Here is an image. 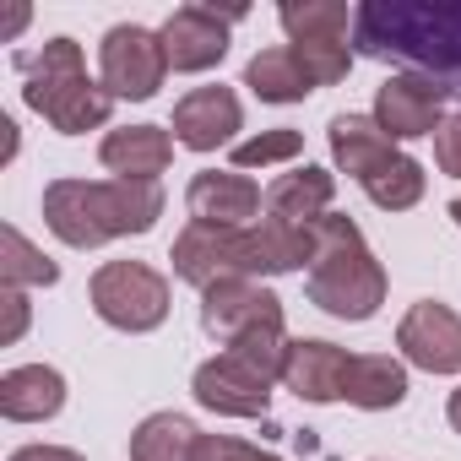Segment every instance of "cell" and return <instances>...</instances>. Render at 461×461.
Returning a JSON list of instances; mask_svg holds the SVG:
<instances>
[{
    "label": "cell",
    "instance_id": "4",
    "mask_svg": "<svg viewBox=\"0 0 461 461\" xmlns=\"http://www.w3.org/2000/svg\"><path fill=\"white\" fill-rule=\"evenodd\" d=\"M23 104L44 114L60 136H87L109 125V109H114L109 87L87 77L77 39H50L39 55L23 60Z\"/></svg>",
    "mask_w": 461,
    "mask_h": 461
},
{
    "label": "cell",
    "instance_id": "8",
    "mask_svg": "<svg viewBox=\"0 0 461 461\" xmlns=\"http://www.w3.org/2000/svg\"><path fill=\"white\" fill-rule=\"evenodd\" d=\"M201 326L206 337H217L222 348H234L240 337L250 331H267V326H283V299L272 288H261L256 277H228V283H212L201 294Z\"/></svg>",
    "mask_w": 461,
    "mask_h": 461
},
{
    "label": "cell",
    "instance_id": "28",
    "mask_svg": "<svg viewBox=\"0 0 461 461\" xmlns=\"http://www.w3.org/2000/svg\"><path fill=\"white\" fill-rule=\"evenodd\" d=\"M304 152V136L294 131V125H277V131H261V136H250V141H240L234 147V168L245 174V168H272V163H294Z\"/></svg>",
    "mask_w": 461,
    "mask_h": 461
},
{
    "label": "cell",
    "instance_id": "20",
    "mask_svg": "<svg viewBox=\"0 0 461 461\" xmlns=\"http://www.w3.org/2000/svg\"><path fill=\"white\" fill-rule=\"evenodd\" d=\"M407 369L391 353H353L348 358V380H342V402L364 407V412H391L407 402Z\"/></svg>",
    "mask_w": 461,
    "mask_h": 461
},
{
    "label": "cell",
    "instance_id": "17",
    "mask_svg": "<svg viewBox=\"0 0 461 461\" xmlns=\"http://www.w3.org/2000/svg\"><path fill=\"white\" fill-rule=\"evenodd\" d=\"M331 195H337V174L304 163V168H288L267 185V217L288 222V228H310L331 212Z\"/></svg>",
    "mask_w": 461,
    "mask_h": 461
},
{
    "label": "cell",
    "instance_id": "25",
    "mask_svg": "<svg viewBox=\"0 0 461 461\" xmlns=\"http://www.w3.org/2000/svg\"><path fill=\"white\" fill-rule=\"evenodd\" d=\"M423 185H429V174H423V163L418 158H396V163H385L369 185H364V195L380 206V212H407V206H418L423 201Z\"/></svg>",
    "mask_w": 461,
    "mask_h": 461
},
{
    "label": "cell",
    "instance_id": "3",
    "mask_svg": "<svg viewBox=\"0 0 461 461\" xmlns=\"http://www.w3.org/2000/svg\"><path fill=\"white\" fill-rule=\"evenodd\" d=\"M315 234V261H310V304L337 315V321H369L385 304V267L364 245L358 222L342 212H326L310 222Z\"/></svg>",
    "mask_w": 461,
    "mask_h": 461
},
{
    "label": "cell",
    "instance_id": "14",
    "mask_svg": "<svg viewBox=\"0 0 461 461\" xmlns=\"http://www.w3.org/2000/svg\"><path fill=\"white\" fill-rule=\"evenodd\" d=\"M234 131H245L234 87H190L174 104V141L190 152H217L222 141H234Z\"/></svg>",
    "mask_w": 461,
    "mask_h": 461
},
{
    "label": "cell",
    "instance_id": "6",
    "mask_svg": "<svg viewBox=\"0 0 461 461\" xmlns=\"http://www.w3.org/2000/svg\"><path fill=\"white\" fill-rule=\"evenodd\" d=\"M87 299L114 331H158L168 321V277L147 261H104L87 283Z\"/></svg>",
    "mask_w": 461,
    "mask_h": 461
},
{
    "label": "cell",
    "instance_id": "31",
    "mask_svg": "<svg viewBox=\"0 0 461 461\" xmlns=\"http://www.w3.org/2000/svg\"><path fill=\"white\" fill-rule=\"evenodd\" d=\"M0 304H6V326H0V342H17L23 331H28V294L23 288H6V299H0Z\"/></svg>",
    "mask_w": 461,
    "mask_h": 461
},
{
    "label": "cell",
    "instance_id": "12",
    "mask_svg": "<svg viewBox=\"0 0 461 461\" xmlns=\"http://www.w3.org/2000/svg\"><path fill=\"white\" fill-rule=\"evenodd\" d=\"M190 391H195V402H201L206 412H217V418H267V407H272V380H261V375H256L250 364H240L234 353L206 358V364L195 369Z\"/></svg>",
    "mask_w": 461,
    "mask_h": 461
},
{
    "label": "cell",
    "instance_id": "15",
    "mask_svg": "<svg viewBox=\"0 0 461 461\" xmlns=\"http://www.w3.org/2000/svg\"><path fill=\"white\" fill-rule=\"evenodd\" d=\"M326 141H331V163H337V174H348V179H358V185H369L385 163L402 158L396 141L375 125V114H331Z\"/></svg>",
    "mask_w": 461,
    "mask_h": 461
},
{
    "label": "cell",
    "instance_id": "13",
    "mask_svg": "<svg viewBox=\"0 0 461 461\" xmlns=\"http://www.w3.org/2000/svg\"><path fill=\"white\" fill-rule=\"evenodd\" d=\"M185 206H190V222H212V228H250V217L267 206L261 185L240 168H201L185 190Z\"/></svg>",
    "mask_w": 461,
    "mask_h": 461
},
{
    "label": "cell",
    "instance_id": "35",
    "mask_svg": "<svg viewBox=\"0 0 461 461\" xmlns=\"http://www.w3.org/2000/svg\"><path fill=\"white\" fill-rule=\"evenodd\" d=\"M450 222H456V228H461V201H450Z\"/></svg>",
    "mask_w": 461,
    "mask_h": 461
},
{
    "label": "cell",
    "instance_id": "23",
    "mask_svg": "<svg viewBox=\"0 0 461 461\" xmlns=\"http://www.w3.org/2000/svg\"><path fill=\"white\" fill-rule=\"evenodd\" d=\"M0 283H6V288H55L60 283V267L44 250L28 245L23 228L6 222V228H0Z\"/></svg>",
    "mask_w": 461,
    "mask_h": 461
},
{
    "label": "cell",
    "instance_id": "22",
    "mask_svg": "<svg viewBox=\"0 0 461 461\" xmlns=\"http://www.w3.org/2000/svg\"><path fill=\"white\" fill-rule=\"evenodd\" d=\"M201 429L185 412H152L131 434V461H195Z\"/></svg>",
    "mask_w": 461,
    "mask_h": 461
},
{
    "label": "cell",
    "instance_id": "7",
    "mask_svg": "<svg viewBox=\"0 0 461 461\" xmlns=\"http://www.w3.org/2000/svg\"><path fill=\"white\" fill-rule=\"evenodd\" d=\"M168 77V55H163V39L152 28H136V23H120L104 33L98 44V82L109 87V98H131V104H147Z\"/></svg>",
    "mask_w": 461,
    "mask_h": 461
},
{
    "label": "cell",
    "instance_id": "32",
    "mask_svg": "<svg viewBox=\"0 0 461 461\" xmlns=\"http://www.w3.org/2000/svg\"><path fill=\"white\" fill-rule=\"evenodd\" d=\"M6 461H82V456L66 450V445H23V450H12Z\"/></svg>",
    "mask_w": 461,
    "mask_h": 461
},
{
    "label": "cell",
    "instance_id": "18",
    "mask_svg": "<svg viewBox=\"0 0 461 461\" xmlns=\"http://www.w3.org/2000/svg\"><path fill=\"white\" fill-rule=\"evenodd\" d=\"M98 158L114 179H158L174 163V131L163 125H125L98 141Z\"/></svg>",
    "mask_w": 461,
    "mask_h": 461
},
{
    "label": "cell",
    "instance_id": "1",
    "mask_svg": "<svg viewBox=\"0 0 461 461\" xmlns=\"http://www.w3.org/2000/svg\"><path fill=\"white\" fill-rule=\"evenodd\" d=\"M353 44L364 60H396L461 98V0H369Z\"/></svg>",
    "mask_w": 461,
    "mask_h": 461
},
{
    "label": "cell",
    "instance_id": "2",
    "mask_svg": "<svg viewBox=\"0 0 461 461\" xmlns=\"http://www.w3.org/2000/svg\"><path fill=\"white\" fill-rule=\"evenodd\" d=\"M163 217L158 179H50L44 185V222L71 250H98L125 234H147Z\"/></svg>",
    "mask_w": 461,
    "mask_h": 461
},
{
    "label": "cell",
    "instance_id": "19",
    "mask_svg": "<svg viewBox=\"0 0 461 461\" xmlns=\"http://www.w3.org/2000/svg\"><path fill=\"white\" fill-rule=\"evenodd\" d=\"M66 407V375L50 364H17L0 375V418L12 423H44Z\"/></svg>",
    "mask_w": 461,
    "mask_h": 461
},
{
    "label": "cell",
    "instance_id": "5",
    "mask_svg": "<svg viewBox=\"0 0 461 461\" xmlns=\"http://www.w3.org/2000/svg\"><path fill=\"white\" fill-rule=\"evenodd\" d=\"M174 277H185L190 288H212L228 277H277L272 267V245H267V228H212V222H185L179 240L168 250Z\"/></svg>",
    "mask_w": 461,
    "mask_h": 461
},
{
    "label": "cell",
    "instance_id": "29",
    "mask_svg": "<svg viewBox=\"0 0 461 461\" xmlns=\"http://www.w3.org/2000/svg\"><path fill=\"white\" fill-rule=\"evenodd\" d=\"M195 461H283V456H272V450H261V445H245V439H234V434H201Z\"/></svg>",
    "mask_w": 461,
    "mask_h": 461
},
{
    "label": "cell",
    "instance_id": "21",
    "mask_svg": "<svg viewBox=\"0 0 461 461\" xmlns=\"http://www.w3.org/2000/svg\"><path fill=\"white\" fill-rule=\"evenodd\" d=\"M245 87H250L261 104H304V98L315 93V82L299 71V60H294V50H288V44L261 50V55L245 66Z\"/></svg>",
    "mask_w": 461,
    "mask_h": 461
},
{
    "label": "cell",
    "instance_id": "27",
    "mask_svg": "<svg viewBox=\"0 0 461 461\" xmlns=\"http://www.w3.org/2000/svg\"><path fill=\"white\" fill-rule=\"evenodd\" d=\"M288 331L283 326H267V331H250V337H240L234 348H222V353H234L240 364H250L261 380H283V369H288Z\"/></svg>",
    "mask_w": 461,
    "mask_h": 461
},
{
    "label": "cell",
    "instance_id": "11",
    "mask_svg": "<svg viewBox=\"0 0 461 461\" xmlns=\"http://www.w3.org/2000/svg\"><path fill=\"white\" fill-rule=\"evenodd\" d=\"M396 348L429 375H461V315L439 299H418L396 326Z\"/></svg>",
    "mask_w": 461,
    "mask_h": 461
},
{
    "label": "cell",
    "instance_id": "9",
    "mask_svg": "<svg viewBox=\"0 0 461 461\" xmlns=\"http://www.w3.org/2000/svg\"><path fill=\"white\" fill-rule=\"evenodd\" d=\"M445 104H450V93L439 82H429L418 71H391L375 87V125L391 141H418L445 125Z\"/></svg>",
    "mask_w": 461,
    "mask_h": 461
},
{
    "label": "cell",
    "instance_id": "24",
    "mask_svg": "<svg viewBox=\"0 0 461 461\" xmlns=\"http://www.w3.org/2000/svg\"><path fill=\"white\" fill-rule=\"evenodd\" d=\"M288 44L294 39H342L358 28V6H342V0H304V6H283L277 12Z\"/></svg>",
    "mask_w": 461,
    "mask_h": 461
},
{
    "label": "cell",
    "instance_id": "33",
    "mask_svg": "<svg viewBox=\"0 0 461 461\" xmlns=\"http://www.w3.org/2000/svg\"><path fill=\"white\" fill-rule=\"evenodd\" d=\"M445 418H450V429H456V434H461V385H456V391H450V407H445Z\"/></svg>",
    "mask_w": 461,
    "mask_h": 461
},
{
    "label": "cell",
    "instance_id": "30",
    "mask_svg": "<svg viewBox=\"0 0 461 461\" xmlns=\"http://www.w3.org/2000/svg\"><path fill=\"white\" fill-rule=\"evenodd\" d=\"M434 163H439V174L461 179V109L445 114V125L434 131Z\"/></svg>",
    "mask_w": 461,
    "mask_h": 461
},
{
    "label": "cell",
    "instance_id": "34",
    "mask_svg": "<svg viewBox=\"0 0 461 461\" xmlns=\"http://www.w3.org/2000/svg\"><path fill=\"white\" fill-rule=\"evenodd\" d=\"M23 23H28V6H17V12H12V23H6V39H12V33H23Z\"/></svg>",
    "mask_w": 461,
    "mask_h": 461
},
{
    "label": "cell",
    "instance_id": "16",
    "mask_svg": "<svg viewBox=\"0 0 461 461\" xmlns=\"http://www.w3.org/2000/svg\"><path fill=\"white\" fill-rule=\"evenodd\" d=\"M348 358L337 342H321V337H294L288 342V369H283V385L299 396V402H342V380H348Z\"/></svg>",
    "mask_w": 461,
    "mask_h": 461
},
{
    "label": "cell",
    "instance_id": "10",
    "mask_svg": "<svg viewBox=\"0 0 461 461\" xmlns=\"http://www.w3.org/2000/svg\"><path fill=\"white\" fill-rule=\"evenodd\" d=\"M240 17H245L240 6H234V12H217V6H179V12L158 28L163 55H168V71H185V77L212 71V66L228 55V28H234Z\"/></svg>",
    "mask_w": 461,
    "mask_h": 461
},
{
    "label": "cell",
    "instance_id": "26",
    "mask_svg": "<svg viewBox=\"0 0 461 461\" xmlns=\"http://www.w3.org/2000/svg\"><path fill=\"white\" fill-rule=\"evenodd\" d=\"M288 50H294L299 71H304L315 87H331V82H342V77L353 71V50H348L342 39H294Z\"/></svg>",
    "mask_w": 461,
    "mask_h": 461
}]
</instances>
